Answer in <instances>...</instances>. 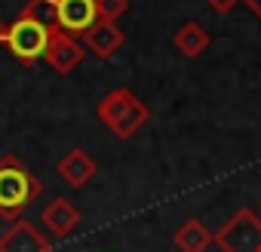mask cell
<instances>
[{
  "instance_id": "1",
  "label": "cell",
  "mask_w": 261,
  "mask_h": 252,
  "mask_svg": "<svg viewBox=\"0 0 261 252\" xmlns=\"http://www.w3.org/2000/svg\"><path fill=\"white\" fill-rule=\"evenodd\" d=\"M43 194L40 179L13 154L0 157V218L16 221Z\"/></svg>"
},
{
  "instance_id": "2",
  "label": "cell",
  "mask_w": 261,
  "mask_h": 252,
  "mask_svg": "<svg viewBox=\"0 0 261 252\" xmlns=\"http://www.w3.org/2000/svg\"><path fill=\"white\" fill-rule=\"evenodd\" d=\"M95 117H98V123L108 126L117 139H133L148 123L151 111L145 108V102L139 95H133L129 89H111L95 105Z\"/></svg>"
},
{
  "instance_id": "3",
  "label": "cell",
  "mask_w": 261,
  "mask_h": 252,
  "mask_svg": "<svg viewBox=\"0 0 261 252\" xmlns=\"http://www.w3.org/2000/svg\"><path fill=\"white\" fill-rule=\"evenodd\" d=\"M212 243L221 252H261V218L252 209H240L224 221Z\"/></svg>"
},
{
  "instance_id": "4",
  "label": "cell",
  "mask_w": 261,
  "mask_h": 252,
  "mask_svg": "<svg viewBox=\"0 0 261 252\" xmlns=\"http://www.w3.org/2000/svg\"><path fill=\"white\" fill-rule=\"evenodd\" d=\"M46 43H49V28L40 25L37 19L19 16L13 25H7V46L22 65H34L37 59H43Z\"/></svg>"
},
{
  "instance_id": "5",
  "label": "cell",
  "mask_w": 261,
  "mask_h": 252,
  "mask_svg": "<svg viewBox=\"0 0 261 252\" xmlns=\"http://www.w3.org/2000/svg\"><path fill=\"white\" fill-rule=\"evenodd\" d=\"M43 62H46L56 74H71V71L83 62V46L77 43V37L65 34L62 28H49V43H46Z\"/></svg>"
},
{
  "instance_id": "6",
  "label": "cell",
  "mask_w": 261,
  "mask_h": 252,
  "mask_svg": "<svg viewBox=\"0 0 261 252\" xmlns=\"http://www.w3.org/2000/svg\"><path fill=\"white\" fill-rule=\"evenodd\" d=\"M95 22V0H56V28L65 34H86Z\"/></svg>"
},
{
  "instance_id": "7",
  "label": "cell",
  "mask_w": 261,
  "mask_h": 252,
  "mask_svg": "<svg viewBox=\"0 0 261 252\" xmlns=\"http://www.w3.org/2000/svg\"><path fill=\"white\" fill-rule=\"evenodd\" d=\"M0 252H49V240L28 218H16L0 234Z\"/></svg>"
},
{
  "instance_id": "8",
  "label": "cell",
  "mask_w": 261,
  "mask_h": 252,
  "mask_svg": "<svg viewBox=\"0 0 261 252\" xmlns=\"http://www.w3.org/2000/svg\"><path fill=\"white\" fill-rule=\"evenodd\" d=\"M80 221H83V215H80V209H77L68 197H56V200L40 212V224H43L46 234H53V237H68V234H74V231L80 228Z\"/></svg>"
},
{
  "instance_id": "9",
  "label": "cell",
  "mask_w": 261,
  "mask_h": 252,
  "mask_svg": "<svg viewBox=\"0 0 261 252\" xmlns=\"http://www.w3.org/2000/svg\"><path fill=\"white\" fill-rule=\"evenodd\" d=\"M59 175L71 185V188H83L92 182L95 175V160L83 151V148H71L62 160H59Z\"/></svg>"
},
{
  "instance_id": "10",
  "label": "cell",
  "mask_w": 261,
  "mask_h": 252,
  "mask_svg": "<svg viewBox=\"0 0 261 252\" xmlns=\"http://www.w3.org/2000/svg\"><path fill=\"white\" fill-rule=\"evenodd\" d=\"M86 46L98 56V59H111L120 46H123V31L114 22H95L86 34H83Z\"/></svg>"
},
{
  "instance_id": "11",
  "label": "cell",
  "mask_w": 261,
  "mask_h": 252,
  "mask_svg": "<svg viewBox=\"0 0 261 252\" xmlns=\"http://www.w3.org/2000/svg\"><path fill=\"white\" fill-rule=\"evenodd\" d=\"M212 231L200 221V218H188L175 234H172V243L181 249V252H206L212 246Z\"/></svg>"
},
{
  "instance_id": "12",
  "label": "cell",
  "mask_w": 261,
  "mask_h": 252,
  "mask_svg": "<svg viewBox=\"0 0 261 252\" xmlns=\"http://www.w3.org/2000/svg\"><path fill=\"white\" fill-rule=\"evenodd\" d=\"M172 43H175V49H178L181 56H188V59H197V56H203V53L209 49L212 37H209V31H206L203 25H197V22H185V25L175 31Z\"/></svg>"
},
{
  "instance_id": "13",
  "label": "cell",
  "mask_w": 261,
  "mask_h": 252,
  "mask_svg": "<svg viewBox=\"0 0 261 252\" xmlns=\"http://www.w3.org/2000/svg\"><path fill=\"white\" fill-rule=\"evenodd\" d=\"M22 16L37 19L46 28H56V0H28L22 7Z\"/></svg>"
},
{
  "instance_id": "14",
  "label": "cell",
  "mask_w": 261,
  "mask_h": 252,
  "mask_svg": "<svg viewBox=\"0 0 261 252\" xmlns=\"http://www.w3.org/2000/svg\"><path fill=\"white\" fill-rule=\"evenodd\" d=\"M126 10H129V0H95L98 22H114L117 25V19L126 16Z\"/></svg>"
},
{
  "instance_id": "15",
  "label": "cell",
  "mask_w": 261,
  "mask_h": 252,
  "mask_svg": "<svg viewBox=\"0 0 261 252\" xmlns=\"http://www.w3.org/2000/svg\"><path fill=\"white\" fill-rule=\"evenodd\" d=\"M206 4H209L215 13H230V10L240 4V0H206Z\"/></svg>"
},
{
  "instance_id": "16",
  "label": "cell",
  "mask_w": 261,
  "mask_h": 252,
  "mask_svg": "<svg viewBox=\"0 0 261 252\" xmlns=\"http://www.w3.org/2000/svg\"><path fill=\"white\" fill-rule=\"evenodd\" d=\"M240 4H246V7H249V10L261 19V0H240Z\"/></svg>"
},
{
  "instance_id": "17",
  "label": "cell",
  "mask_w": 261,
  "mask_h": 252,
  "mask_svg": "<svg viewBox=\"0 0 261 252\" xmlns=\"http://www.w3.org/2000/svg\"><path fill=\"white\" fill-rule=\"evenodd\" d=\"M4 43H7V25L0 22V46H4Z\"/></svg>"
}]
</instances>
